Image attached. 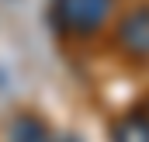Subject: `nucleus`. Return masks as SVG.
Here are the masks:
<instances>
[{
	"instance_id": "obj_4",
	"label": "nucleus",
	"mask_w": 149,
	"mask_h": 142,
	"mask_svg": "<svg viewBox=\"0 0 149 142\" xmlns=\"http://www.w3.org/2000/svg\"><path fill=\"white\" fill-rule=\"evenodd\" d=\"M108 142H149V101L121 107L108 121Z\"/></svg>"
},
{
	"instance_id": "obj_1",
	"label": "nucleus",
	"mask_w": 149,
	"mask_h": 142,
	"mask_svg": "<svg viewBox=\"0 0 149 142\" xmlns=\"http://www.w3.org/2000/svg\"><path fill=\"white\" fill-rule=\"evenodd\" d=\"M121 0H49V28L63 42H94L111 28Z\"/></svg>"
},
{
	"instance_id": "obj_3",
	"label": "nucleus",
	"mask_w": 149,
	"mask_h": 142,
	"mask_svg": "<svg viewBox=\"0 0 149 142\" xmlns=\"http://www.w3.org/2000/svg\"><path fill=\"white\" fill-rule=\"evenodd\" d=\"M3 142H59L49 118L35 111V107H17L10 118H7V128H3Z\"/></svg>"
},
{
	"instance_id": "obj_2",
	"label": "nucleus",
	"mask_w": 149,
	"mask_h": 142,
	"mask_svg": "<svg viewBox=\"0 0 149 142\" xmlns=\"http://www.w3.org/2000/svg\"><path fill=\"white\" fill-rule=\"evenodd\" d=\"M111 49L128 66H149V3H132L111 21Z\"/></svg>"
}]
</instances>
